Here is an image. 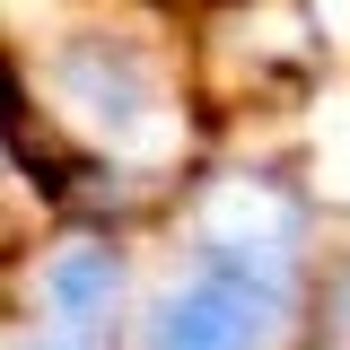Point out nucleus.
Segmentation results:
<instances>
[{
	"label": "nucleus",
	"instance_id": "nucleus-1",
	"mask_svg": "<svg viewBox=\"0 0 350 350\" xmlns=\"http://www.w3.org/2000/svg\"><path fill=\"white\" fill-rule=\"evenodd\" d=\"M289 315V280L271 271H237V262H202L184 289L158 298L140 324V350H262Z\"/></svg>",
	"mask_w": 350,
	"mask_h": 350
},
{
	"label": "nucleus",
	"instance_id": "nucleus-2",
	"mask_svg": "<svg viewBox=\"0 0 350 350\" xmlns=\"http://www.w3.org/2000/svg\"><path fill=\"white\" fill-rule=\"evenodd\" d=\"M298 237H306L298 193H280V184H262V175H228L211 202H202V262H237V271L289 280Z\"/></svg>",
	"mask_w": 350,
	"mask_h": 350
},
{
	"label": "nucleus",
	"instance_id": "nucleus-3",
	"mask_svg": "<svg viewBox=\"0 0 350 350\" xmlns=\"http://www.w3.org/2000/svg\"><path fill=\"white\" fill-rule=\"evenodd\" d=\"M62 96H70V114L79 123H96L105 140H131V131L149 123V70H140V53L131 44H114V36H79L70 53H62Z\"/></svg>",
	"mask_w": 350,
	"mask_h": 350
},
{
	"label": "nucleus",
	"instance_id": "nucleus-4",
	"mask_svg": "<svg viewBox=\"0 0 350 350\" xmlns=\"http://www.w3.org/2000/svg\"><path fill=\"white\" fill-rule=\"evenodd\" d=\"M114 298H123V254H114L105 237H79V245H62V254L44 262V306H53V324H62V333L105 342Z\"/></svg>",
	"mask_w": 350,
	"mask_h": 350
},
{
	"label": "nucleus",
	"instance_id": "nucleus-5",
	"mask_svg": "<svg viewBox=\"0 0 350 350\" xmlns=\"http://www.w3.org/2000/svg\"><path fill=\"white\" fill-rule=\"evenodd\" d=\"M18 350H105V342H88V333H62V324H44L36 342H27V333H18Z\"/></svg>",
	"mask_w": 350,
	"mask_h": 350
}]
</instances>
